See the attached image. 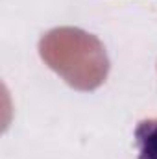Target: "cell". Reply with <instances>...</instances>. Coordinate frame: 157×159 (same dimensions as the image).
Masks as SVG:
<instances>
[{"mask_svg": "<svg viewBox=\"0 0 157 159\" xmlns=\"http://www.w3.org/2000/svg\"><path fill=\"white\" fill-rule=\"evenodd\" d=\"M139 159H157V119H146L135 128Z\"/></svg>", "mask_w": 157, "mask_h": 159, "instance_id": "obj_1", "label": "cell"}]
</instances>
